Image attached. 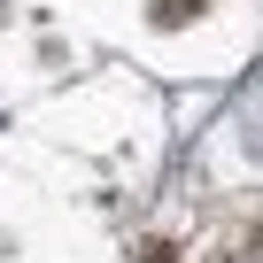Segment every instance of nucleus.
I'll list each match as a JSON object with an SVG mask.
<instances>
[{
	"mask_svg": "<svg viewBox=\"0 0 263 263\" xmlns=\"http://www.w3.org/2000/svg\"><path fill=\"white\" fill-rule=\"evenodd\" d=\"M147 8H155V24H163V31H178L186 16H201V0H147Z\"/></svg>",
	"mask_w": 263,
	"mask_h": 263,
	"instance_id": "obj_1",
	"label": "nucleus"
}]
</instances>
